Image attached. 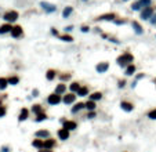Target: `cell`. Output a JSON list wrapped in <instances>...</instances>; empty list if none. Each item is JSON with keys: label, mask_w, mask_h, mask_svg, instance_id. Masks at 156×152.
Instances as JSON below:
<instances>
[{"label": "cell", "mask_w": 156, "mask_h": 152, "mask_svg": "<svg viewBox=\"0 0 156 152\" xmlns=\"http://www.w3.org/2000/svg\"><path fill=\"white\" fill-rule=\"evenodd\" d=\"M134 62V55L131 54V53L126 51L123 53V54H120L119 57L116 58V64L119 65L120 68H127L129 65H131V64Z\"/></svg>", "instance_id": "6da1fadb"}, {"label": "cell", "mask_w": 156, "mask_h": 152, "mask_svg": "<svg viewBox=\"0 0 156 152\" xmlns=\"http://www.w3.org/2000/svg\"><path fill=\"white\" fill-rule=\"evenodd\" d=\"M18 18H20V14H18L15 10L7 11V13H4V15H3V20H4L6 22H8V24H13V22H15Z\"/></svg>", "instance_id": "7a4b0ae2"}, {"label": "cell", "mask_w": 156, "mask_h": 152, "mask_svg": "<svg viewBox=\"0 0 156 152\" xmlns=\"http://www.w3.org/2000/svg\"><path fill=\"white\" fill-rule=\"evenodd\" d=\"M62 102V95H59V94H55V93H51V94L47 97V104L48 105H58V104H61Z\"/></svg>", "instance_id": "3957f363"}, {"label": "cell", "mask_w": 156, "mask_h": 152, "mask_svg": "<svg viewBox=\"0 0 156 152\" xmlns=\"http://www.w3.org/2000/svg\"><path fill=\"white\" fill-rule=\"evenodd\" d=\"M153 11L155 8L151 7V6H148V7H144V10L141 11V18L144 20V21H148V20H151L152 17H153Z\"/></svg>", "instance_id": "277c9868"}, {"label": "cell", "mask_w": 156, "mask_h": 152, "mask_svg": "<svg viewBox=\"0 0 156 152\" xmlns=\"http://www.w3.org/2000/svg\"><path fill=\"white\" fill-rule=\"evenodd\" d=\"M11 37H14V39H20V37L24 36V29H22L21 25H15L13 26V29H11Z\"/></svg>", "instance_id": "5b68a950"}, {"label": "cell", "mask_w": 156, "mask_h": 152, "mask_svg": "<svg viewBox=\"0 0 156 152\" xmlns=\"http://www.w3.org/2000/svg\"><path fill=\"white\" fill-rule=\"evenodd\" d=\"M120 108L125 111V112H133L135 108V105L129 100H123V101H120Z\"/></svg>", "instance_id": "8992f818"}, {"label": "cell", "mask_w": 156, "mask_h": 152, "mask_svg": "<svg viewBox=\"0 0 156 152\" xmlns=\"http://www.w3.org/2000/svg\"><path fill=\"white\" fill-rule=\"evenodd\" d=\"M76 95L78 94H75V93H66L65 95H62V102L65 105H71V104H73L75 101H76Z\"/></svg>", "instance_id": "52a82bcc"}, {"label": "cell", "mask_w": 156, "mask_h": 152, "mask_svg": "<svg viewBox=\"0 0 156 152\" xmlns=\"http://www.w3.org/2000/svg\"><path fill=\"white\" fill-rule=\"evenodd\" d=\"M57 136L61 141H66V140H69V137H71V131L66 130V129H64V127H61V129L57 131Z\"/></svg>", "instance_id": "ba28073f"}, {"label": "cell", "mask_w": 156, "mask_h": 152, "mask_svg": "<svg viewBox=\"0 0 156 152\" xmlns=\"http://www.w3.org/2000/svg\"><path fill=\"white\" fill-rule=\"evenodd\" d=\"M118 18V15L115 13H108V14H102L95 18V21H115Z\"/></svg>", "instance_id": "9c48e42d"}, {"label": "cell", "mask_w": 156, "mask_h": 152, "mask_svg": "<svg viewBox=\"0 0 156 152\" xmlns=\"http://www.w3.org/2000/svg\"><path fill=\"white\" fill-rule=\"evenodd\" d=\"M108 69H109V62H106V61L98 62L97 65H95V71H97L98 74H105Z\"/></svg>", "instance_id": "30bf717a"}, {"label": "cell", "mask_w": 156, "mask_h": 152, "mask_svg": "<svg viewBox=\"0 0 156 152\" xmlns=\"http://www.w3.org/2000/svg\"><path fill=\"white\" fill-rule=\"evenodd\" d=\"M66 83H62V82H59V83L55 86V89H54V93L55 94H59V95H65L66 94Z\"/></svg>", "instance_id": "8fae6325"}, {"label": "cell", "mask_w": 156, "mask_h": 152, "mask_svg": "<svg viewBox=\"0 0 156 152\" xmlns=\"http://www.w3.org/2000/svg\"><path fill=\"white\" fill-rule=\"evenodd\" d=\"M62 127L64 129H66V130H69V131H73V130H76L78 129V123L75 120H65L62 123Z\"/></svg>", "instance_id": "7c38bea8"}, {"label": "cell", "mask_w": 156, "mask_h": 152, "mask_svg": "<svg viewBox=\"0 0 156 152\" xmlns=\"http://www.w3.org/2000/svg\"><path fill=\"white\" fill-rule=\"evenodd\" d=\"M40 6L43 7V10L46 11V13H48V14H51V13H55V11H57V7H55V6L50 4V3H47V1H42Z\"/></svg>", "instance_id": "4fadbf2b"}, {"label": "cell", "mask_w": 156, "mask_h": 152, "mask_svg": "<svg viewBox=\"0 0 156 152\" xmlns=\"http://www.w3.org/2000/svg\"><path fill=\"white\" fill-rule=\"evenodd\" d=\"M29 113H31V111L28 109V108H22L20 111V115H18V122H25L29 118Z\"/></svg>", "instance_id": "5bb4252c"}, {"label": "cell", "mask_w": 156, "mask_h": 152, "mask_svg": "<svg viewBox=\"0 0 156 152\" xmlns=\"http://www.w3.org/2000/svg\"><path fill=\"white\" fill-rule=\"evenodd\" d=\"M57 147V140L55 138H46L44 140V148H47V149H54V148Z\"/></svg>", "instance_id": "9a60e30c"}, {"label": "cell", "mask_w": 156, "mask_h": 152, "mask_svg": "<svg viewBox=\"0 0 156 152\" xmlns=\"http://www.w3.org/2000/svg\"><path fill=\"white\" fill-rule=\"evenodd\" d=\"M35 137L36 138H42V140H46V138H50V131L48 130H37L36 133H35Z\"/></svg>", "instance_id": "2e32d148"}, {"label": "cell", "mask_w": 156, "mask_h": 152, "mask_svg": "<svg viewBox=\"0 0 156 152\" xmlns=\"http://www.w3.org/2000/svg\"><path fill=\"white\" fill-rule=\"evenodd\" d=\"M131 26H133V29L137 35H144V28L141 26V24L138 21H133L131 22Z\"/></svg>", "instance_id": "e0dca14e"}, {"label": "cell", "mask_w": 156, "mask_h": 152, "mask_svg": "<svg viewBox=\"0 0 156 152\" xmlns=\"http://www.w3.org/2000/svg\"><path fill=\"white\" fill-rule=\"evenodd\" d=\"M32 147L36 148V149H43V148H44V140H42V138L32 140Z\"/></svg>", "instance_id": "ac0fdd59"}, {"label": "cell", "mask_w": 156, "mask_h": 152, "mask_svg": "<svg viewBox=\"0 0 156 152\" xmlns=\"http://www.w3.org/2000/svg\"><path fill=\"white\" fill-rule=\"evenodd\" d=\"M11 29H13V25L6 22L3 25H0V35H6V33H11Z\"/></svg>", "instance_id": "d6986e66"}, {"label": "cell", "mask_w": 156, "mask_h": 152, "mask_svg": "<svg viewBox=\"0 0 156 152\" xmlns=\"http://www.w3.org/2000/svg\"><path fill=\"white\" fill-rule=\"evenodd\" d=\"M57 71L55 69H47L46 72V79L48 80V82H52V80H55V78H57Z\"/></svg>", "instance_id": "ffe728a7"}, {"label": "cell", "mask_w": 156, "mask_h": 152, "mask_svg": "<svg viewBox=\"0 0 156 152\" xmlns=\"http://www.w3.org/2000/svg\"><path fill=\"white\" fill-rule=\"evenodd\" d=\"M135 71H137V67L134 64H131L125 69V75L126 76H135Z\"/></svg>", "instance_id": "44dd1931"}, {"label": "cell", "mask_w": 156, "mask_h": 152, "mask_svg": "<svg viewBox=\"0 0 156 152\" xmlns=\"http://www.w3.org/2000/svg\"><path fill=\"white\" fill-rule=\"evenodd\" d=\"M102 97H104V94H102L101 91H94V93H91V94L89 95V100H91V101H101V100H102Z\"/></svg>", "instance_id": "7402d4cb"}, {"label": "cell", "mask_w": 156, "mask_h": 152, "mask_svg": "<svg viewBox=\"0 0 156 152\" xmlns=\"http://www.w3.org/2000/svg\"><path fill=\"white\" fill-rule=\"evenodd\" d=\"M84 106H86V105H84V102H78V104H75L72 106L71 112H72L73 115H76V113H79V112H80L82 109H84Z\"/></svg>", "instance_id": "603a6c76"}, {"label": "cell", "mask_w": 156, "mask_h": 152, "mask_svg": "<svg viewBox=\"0 0 156 152\" xmlns=\"http://www.w3.org/2000/svg\"><path fill=\"white\" fill-rule=\"evenodd\" d=\"M82 87V84L79 83V82H72V83L69 84V91L71 93H75V94H78V91L80 90Z\"/></svg>", "instance_id": "cb8c5ba5"}, {"label": "cell", "mask_w": 156, "mask_h": 152, "mask_svg": "<svg viewBox=\"0 0 156 152\" xmlns=\"http://www.w3.org/2000/svg\"><path fill=\"white\" fill-rule=\"evenodd\" d=\"M31 112L33 113V115H39V113H42V112H44V109H43V106L40 104H33L31 108Z\"/></svg>", "instance_id": "d4e9b609"}, {"label": "cell", "mask_w": 156, "mask_h": 152, "mask_svg": "<svg viewBox=\"0 0 156 152\" xmlns=\"http://www.w3.org/2000/svg\"><path fill=\"white\" fill-rule=\"evenodd\" d=\"M84 109H87L89 112H91V111H95V108H97V104H95V101H91V100H87L86 102H84Z\"/></svg>", "instance_id": "484cf974"}, {"label": "cell", "mask_w": 156, "mask_h": 152, "mask_svg": "<svg viewBox=\"0 0 156 152\" xmlns=\"http://www.w3.org/2000/svg\"><path fill=\"white\" fill-rule=\"evenodd\" d=\"M78 95H79V97H87V95H90L89 86H82V87H80V90L78 91Z\"/></svg>", "instance_id": "4316f807"}, {"label": "cell", "mask_w": 156, "mask_h": 152, "mask_svg": "<svg viewBox=\"0 0 156 152\" xmlns=\"http://www.w3.org/2000/svg\"><path fill=\"white\" fill-rule=\"evenodd\" d=\"M58 79L62 82V83H65V82H69L71 79H72V74H69V72H64V74H59L58 75Z\"/></svg>", "instance_id": "83f0119b"}, {"label": "cell", "mask_w": 156, "mask_h": 152, "mask_svg": "<svg viewBox=\"0 0 156 152\" xmlns=\"http://www.w3.org/2000/svg\"><path fill=\"white\" fill-rule=\"evenodd\" d=\"M7 80H8V84H11V86H17V84L20 83V76L11 75L10 78H7Z\"/></svg>", "instance_id": "f1b7e54d"}, {"label": "cell", "mask_w": 156, "mask_h": 152, "mask_svg": "<svg viewBox=\"0 0 156 152\" xmlns=\"http://www.w3.org/2000/svg\"><path fill=\"white\" fill-rule=\"evenodd\" d=\"M72 13H73V7H71V6H66V7H65V8L62 10V17H64V18H69Z\"/></svg>", "instance_id": "f546056e"}, {"label": "cell", "mask_w": 156, "mask_h": 152, "mask_svg": "<svg viewBox=\"0 0 156 152\" xmlns=\"http://www.w3.org/2000/svg\"><path fill=\"white\" fill-rule=\"evenodd\" d=\"M48 119V116H47L46 112H42V113H39V115H36V118H35V122H37V123H40V122L43 120H47Z\"/></svg>", "instance_id": "4dcf8cb0"}, {"label": "cell", "mask_w": 156, "mask_h": 152, "mask_svg": "<svg viewBox=\"0 0 156 152\" xmlns=\"http://www.w3.org/2000/svg\"><path fill=\"white\" fill-rule=\"evenodd\" d=\"M59 40H62V42H66V43H72L73 42V37L71 36V35H68V33H65V35H59Z\"/></svg>", "instance_id": "1f68e13d"}, {"label": "cell", "mask_w": 156, "mask_h": 152, "mask_svg": "<svg viewBox=\"0 0 156 152\" xmlns=\"http://www.w3.org/2000/svg\"><path fill=\"white\" fill-rule=\"evenodd\" d=\"M8 86V80L7 78H0V90H6Z\"/></svg>", "instance_id": "d6a6232c"}, {"label": "cell", "mask_w": 156, "mask_h": 152, "mask_svg": "<svg viewBox=\"0 0 156 152\" xmlns=\"http://www.w3.org/2000/svg\"><path fill=\"white\" fill-rule=\"evenodd\" d=\"M146 116L151 119V120H156V108H153V109H151L148 113H146Z\"/></svg>", "instance_id": "836d02e7"}, {"label": "cell", "mask_w": 156, "mask_h": 152, "mask_svg": "<svg viewBox=\"0 0 156 152\" xmlns=\"http://www.w3.org/2000/svg\"><path fill=\"white\" fill-rule=\"evenodd\" d=\"M126 84H127L126 79H119V80H118V87H119V89H125Z\"/></svg>", "instance_id": "e575fe53"}, {"label": "cell", "mask_w": 156, "mask_h": 152, "mask_svg": "<svg viewBox=\"0 0 156 152\" xmlns=\"http://www.w3.org/2000/svg\"><path fill=\"white\" fill-rule=\"evenodd\" d=\"M6 113H7V109H6V106L3 104H0V118H4Z\"/></svg>", "instance_id": "d590c367"}, {"label": "cell", "mask_w": 156, "mask_h": 152, "mask_svg": "<svg viewBox=\"0 0 156 152\" xmlns=\"http://www.w3.org/2000/svg\"><path fill=\"white\" fill-rule=\"evenodd\" d=\"M140 1V4L142 6V7H148V6H151L152 0H138Z\"/></svg>", "instance_id": "8d00e7d4"}, {"label": "cell", "mask_w": 156, "mask_h": 152, "mask_svg": "<svg viewBox=\"0 0 156 152\" xmlns=\"http://www.w3.org/2000/svg\"><path fill=\"white\" fill-rule=\"evenodd\" d=\"M87 119H94V118H97V112L95 111H91V112H87V115H86Z\"/></svg>", "instance_id": "74e56055"}, {"label": "cell", "mask_w": 156, "mask_h": 152, "mask_svg": "<svg viewBox=\"0 0 156 152\" xmlns=\"http://www.w3.org/2000/svg\"><path fill=\"white\" fill-rule=\"evenodd\" d=\"M113 22L116 24V25H125L126 22H127V20H125V18H123V20H120V18H116Z\"/></svg>", "instance_id": "f35d334b"}, {"label": "cell", "mask_w": 156, "mask_h": 152, "mask_svg": "<svg viewBox=\"0 0 156 152\" xmlns=\"http://www.w3.org/2000/svg\"><path fill=\"white\" fill-rule=\"evenodd\" d=\"M141 7H142V6L140 4V1H137V3H134V4H131V8H133V10H134V11L140 10Z\"/></svg>", "instance_id": "ab89813d"}, {"label": "cell", "mask_w": 156, "mask_h": 152, "mask_svg": "<svg viewBox=\"0 0 156 152\" xmlns=\"http://www.w3.org/2000/svg\"><path fill=\"white\" fill-rule=\"evenodd\" d=\"M0 152H11V147H8V145H3V147L0 148Z\"/></svg>", "instance_id": "60d3db41"}, {"label": "cell", "mask_w": 156, "mask_h": 152, "mask_svg": "<svg viewBox=\"0 0 156 152\" xmlns=\"http://www.w3.org/2000/svg\"><path fill=\"white\" fill-rule=\"evenodd\" d=\"M80 31L83 32V33H87V32H90V26H87V25H82V26H80Z\"/></svg>", "instance_id": "b9f144b4"}, {"label": "cell", "mask_w": 156, "mask_h": 152, "mask_svg": "<svg viewBox=\"0 0 156 152\" xmlns=\"http://www.w3.org/2000/svg\"><path fill=\"white\" fill-rule=\"evenodd\" d=\"M145 78V74H140V75H135V80L138 82V80H141V79Z\"/></svg>", "instance_id": "7bdbcfd3"}, {"label": "cell", "mask_w": 156, "mask_h": 152, "mask_svg": "<svg viewBox=\"0 0 156 152\" xmlns=\"http://www.w3.org/2000/svg\"><path fill=\"white\" fill-rule=\"evenodd\" d=\"M51 35H54V36H59V32H58L55 28H51Z\"/></svg>", "instance_id": "ee69618b"}, {"label": "cell", "mask_w": 156, "mask_h": 152, "mask_svg": "<svg viewBox=\"0 0 156 152\" xmlns=\"http://www.w3.org/2000/svg\"><path fill=\"white\" fill-rule=\"evenodd\" d=\"M32 95H33V97H39V90L33 89V90H32Z\"/></svg>", "instance_id": "f6af8a7d"}, {"label": "cell", "mask_w": 156, "mask_h": 152, "mask_svg": "<svg viewBox=\"0 0 156 152\" xmlns=\"http://www.w3.org/2000/svg\"><path fill=\"white\" fill-rule=\"evenodd\" d=\"M109 42L115 43V44H120V42L118 40V39H115V37H109Z\"/></svg>", "instance_id": "bcb514c9"}, {"label": "cell", "mask_w": 156, "mask_h": 152, "mask_svg": "<svg viewBox=\"0 0 156 152\" xmlns=\"http://www.w3.org/2000/svg\"><path fill=\"white\" fill-rule=\"evenodd\" d=\"M73 31V26L72 25H69V26H66L65 28V33H69V32H72Z\"/></svg>", "instance_id": "7dc6e473"}, {"label": "cell", "mask_w": 156, "mask_h": 152, "mask_svg": "<svg viewBox=\"0 0 156 152\" xmlns=\"http://www.w3.org/2000/svg\"><path fill=\"white\" fill-rule=\"evenodd\" d=\"M149 21H151V24H152V25H156V15H153V17H152L151 20H149Z\"/></svg>", "instance_id": "c3c4849f"}, {"label": "cell", "mask_w": 156, "mask_h": 152, "mask_svg": "<svg viewBox=\"0 0 156 152\" xmlns=\"http://www.w3.org/2000/svg\"><path fill=\"white\" fill-rule=\"evenodd\" d=\"M37 152H54L52 149H47V148H43V149H39Z\"/></svg>", "instance_id": "681fc988"}, {"label": "cell", "mask_w": 156, "mask_h": 152, "mask_svg": "<svg viewBox=\"0 0 156 152\" xmlns=\"http://www.w3.org/2000/svg\"><path fill=\"white\" fill-rule=\"evenodd\" d=\"M137 87V80H134L133 83H131V89H135Z\"/></svg>", "instance_id": "f907efd6"}, {"label": "cell", "mask_w": 156, "mask_h": 152, "mask_svg": "<svg viewBox=\"0 0 156 152\" xmlns=\"http://www.w3.org/2000/svg\"><path fill=\"white\" fill-rule=\"evenodd\" d=\"M123 1H127V0H123Z\"/></svg>", "instance_id": "816d5d0a"}, {"label": "cell", "mask_w": 156, "mask_h": 152, "mask_svg": "<svg viewBox=\"0 0 156 152\" xmlns=\"http://www.w3.org/2000/svg\"><path fill=\"white\" fill-rule=\"evenodd\" d=\"M155 82H156V79H155Z\"/></svg>", "instance_id": "f5cc1de1"}, {"label": "cell", "mask_w": 156, "mask_h": 152, "mask_svg": "<svg viewBox=\"0 0 156 152\" xmlns=\"http://www.w3.org/2000/svg\"><path fill=\"white\" fill-rule=\"evenodd\" d=\"M84 1H86V0H84Z\"/></svg>", "instance_id": "db71d44e"}]
</instances>
